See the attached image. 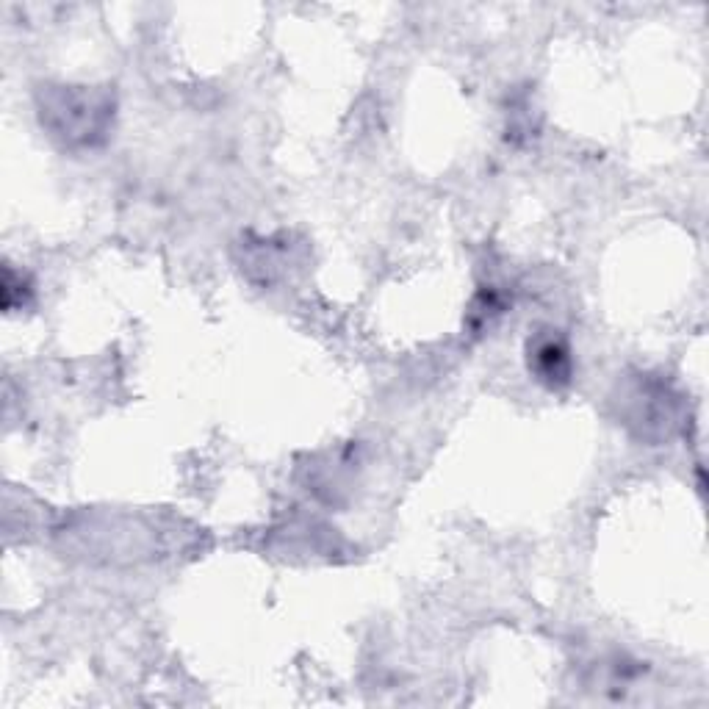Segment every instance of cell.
Here are the masks:
<instances>
[{"label": "cell", "mask_w": 709, "mask_h": 709, "mask_svg": "<svg viewBox=\"0 0 709 709\" xmlns=\"http://www.w3.org/2000/svg\"><path fill=\"white\" fill-rule=\"evenodd\" d=\"M535 369L541 374V380H549V383H563L568 380V372H571V363H568V349L560 344V341H541L535 347Z\"/></svg>", "instance_id": "6da1fadb"}]
</instances>
